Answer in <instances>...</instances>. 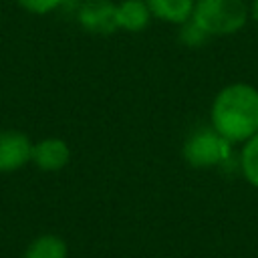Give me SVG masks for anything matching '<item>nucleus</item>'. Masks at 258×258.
Wrapping results in <instances>:
<instances>
[{"mask_svg":"<svg viewBox=\"0 0 258 258\" xmlns=\"http://www.w3.org/2000/svg\"><path fill=\"white\" fill-rule=\"evenodd\" d=\"M212 127L230 143L258 133V89L246 83L224 87L212 103Z\"/></svg>","mask_w":258,"mask_h":258,"instance_id":"nucleus-1","label":"nucleus"},{"mask_svg":"<svg viewBox=\"0 0 258 258\" xmlns=\"http://www.w3.org/2000/svg\"><path fill=\"white\" fill-rule=\"evenodd\" d=\"M191 20L208 36H226L246 24L248 6L244 0H196Z\"/></svg>","mask_w":258,"mask_h":258,"instance_id":"nucleus-2","label":"nucleus"},{"mask_svg":"<svg viewBox=\"0 0 258 258\" xmlns=\"http://www.w3.org/2000/svg\"><path fill=\"white\" fill-rule=\"evenodd\" d=\"M230 155V141L214 127L196 129L183 143V157L191 167H214Z\"/></svg>","mask_w":258,"mask_h":258,"instance_id":"nucleus-3","label":"nucleus"},{"mask_svg":"<svg viewBox=\"0 0 258 258\" xmlns=\"http://www.w3.org/2000/svg\"><path fill=\"white\" fill-rule=\"evenodd\" d=\"M32 157V143L20 131H0V173H10L26 165Z\"/></svg>","mask_w":258,"mask_h":258,"instance_id":"nucleus-4","label":"nucleus"},{"mask_svg":"<svg viewBox=\"0 0 258 258\" xmlns=\"http://www.w3.org/2000/svg\"><path fill=\"white\" fill-rule=\"evenodd\" d=\"M79 22L95 34H111L119 28L117 24V4L109 0H89L81 12Z\"/></svg>","mask_w":258,"mask_h":258,"instance_id":"nucleus-5","label":"nucleus"},{"mask_svg":"<svg viewBox=\"0 0 258 258\" xmlns=\"http://www.w3.org/2000/svg\"><path fill=\"white\" fill-rule=\"evenodd\" d=\"M69 159H71V149L58 137H48L32 145L30 161L42 171H58L69 163Z\"/></svg>","mask_w":258,"mask_h":258,"instance_id":"nucleus-6","label":"nucleus"},{"mask_svg":"<svg viewBox=\"0 0 258 258\" xmlns=\"http://www.w3.org/2000/svg\"><path fill=\"white\" fill-rule=\"evenodd\" d=\"M151 10L145 0H123L117 4V24L129 32H139L149 24Z\"/></svg>","mask_w":258,"mask_h":258,"instance_id":"nucleus-7","label":"nucleus"},{"mask_svg":"<svg viewBox=\"0 0 258 258\" xmlns=\"http://www.w3.org/2000/svg\"><path fill=\"white\" fill-rule=\"evenodd\" d=\"M145 2L151 10V16L173 24L187 22L196 6V0H145Z\"/></svg>","mask_w":258,"mask_h":258,"instance_id":"nucleus-8","label":"nucleus"},{"mask_svg":"<svg viewBox=\"0 0 258 258\" xmlns=\"http://www.w3.org/2000/svg\"><path fill=\"white\" fill-rule=\"evenodd\" d=\"M67 256H69V248L62 238H58L56 234H42L26 246L22 258H67Z\"/></svg>","mask_w":258,"mask_h":258,"instance_id":"nucleus-9","label":"nucleus"},{"mask_svg":"<svg viewBox=\"0 0 258 258\" xmlns=\"http://www.w3.org/2000/svg\"><path fill=\"white\" fill-rule=\"evenodd\" d=\"M242 173L246 181L254 187H258V133L250 137L242 149Z\"/></svg>","mask_w":258,"mask_h":258,"instance_id":"nucleus-10","label":"nucleus"},{"mask_svg":"<svg viewBox=\"0 0 258 258\" xmlns=\"http://www.w3.org/2000/svg\"><path fill=\"white\" fill-rule=\"evenodd\" d=\"M64 0H18V4L34 14H46L50 10H54L56 6H60Z\"/></svg>","mask_w":258,"mask_h":258,"instance_id":"nucleus-11","label":"nucleus"},{"mask_svg":"<svg viewBox=\"0 0 258 258\" xmlns=\"http://www.w3.org/2000/svg\"><path fill=\"white\" fill-rule=\"evenodd\" d=\"M206 36H208V34H206V32H204V30H202V28H200L191 18H189V24L181 30V40H183V42H187L189 46H198V44H202Z\"/></svg>","mask_w":258,"mask_h":258,"instance_id":"nucleus-12","label":"nucleus"},{"mask_svg":"<svg viewBox=\"0 0 258 258\" xmlns=\"http://www.w3.org/2000/svg\"><path fill=\"white\" fill-rule=\"evenodd\" d=\"M252 16L258 20V0H254V2H252Z\"/></svg>","mask_w":258,"mask_h":258,"instance_id":"nucleus-13","label":"nucleus"}]
</instances>
